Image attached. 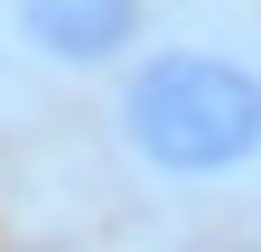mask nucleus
<instances>
[{
  "label": "nucleus",
  "mask_w": 261,
  "mask_h": 252,
  "mask_svg": "<svg viewBox=\"0 0 261 252\" xmlns=\"http://www.w3.org/2000/svg\"><path fill=\"white\" fill-rule=\"evenodd\" d=\"M93 112L103 159L140 206H261V0H159Z\"/></svg>",
  "instance_id": "obj_1"
},
{
  "label": "nucleus",
  "mask_w": 261,
  "mask_h": 252,
  "mask_svg": "<svg viewBox=\"0 0 261 252\" xmlns=\"http://www.w3.org/2000/svg\"><path fill=\"white\" fill-rule=\"evenodd\" d=\"M159 0H0V121L56 93H103Z\"/></svg>",
  "instance_id": "obj_2"
}]
</instances>
